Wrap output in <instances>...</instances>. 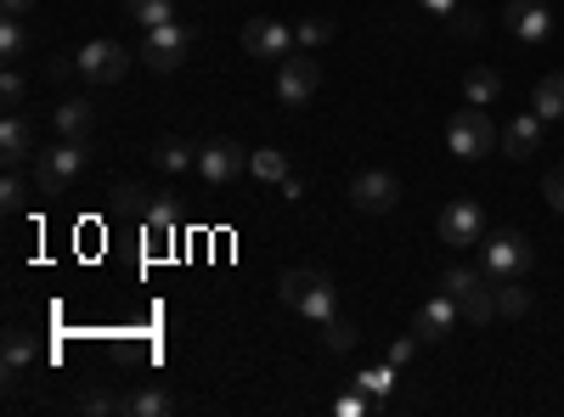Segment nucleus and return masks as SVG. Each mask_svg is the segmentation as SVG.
<instances>
[{
  "label": "nucleus",
  "mask_w": 564,
  "mask_h": 417,
  "mask_svg": "<svg viewBox=\"0 0 564 417\" xmlns=\"http://www.w3.org/2000/svg\"><path fill=\"white\" fill-rule=\"evenodd\" d=\"M276 299L289 305L294 316L316 321V328H322V321H334V316H339V288H334V276H327V271H305V265L282 271Z\"/></svg>",
  "instance_id": "nucleus-1"
},
{
  "label": "nucleus",
  "mask_w": 564,
  "mask_h": 417,
  "mask_svg": "<svg viewBox=\"0 0 564 417\" xmlns=\"http://www.w3.org/2000/svg\"><path fill=\"white\" fill-rule=\"evenodd\" d=\"M531 260H536L531 243H525L513 226L486 231V238H480V271H486V283H508V276H525Z\"/></svg>",
  "instance_id": "nucleus-2"
},
{
  "label": "nucleus",
  "mask_w": 564,
  "mask_h": 417,
  "mask_svg": "<svg viewBox=\"0 0 564 417\" xmlns=\"http://www.w3.org/2000/svg\"><path fill=\"white\" fill-rule=\"evenodd\" d=\"M79 169H85V142H68V135H63L57 147H40L34 153V187H40V198H63Z\"/></svg>",
  "instance_id": "nucleus-3"
},
{
  "label": "nucleus",
  "mask_w": 564,
  "mask_h": 417,
  "mask_svg": "<svg viewBox=\"0 0 564 417\" xmlns=\"http://www.w3.org/2000/svg\"><path fill=\"white\" fill-rule=\"evenodd\" d=\"M446 147H452V158H486L491 147H497V124H491V113L486 108H457L452 119H446Z\"/></svg>",
  "instance_id": "nucleus-4"
},
{
  "label": "nucleus",
  "mask_w": 564,
  "mask_h": 417,
  "mask_svg": "<svg viewBox=\"0 0 564 417\" xmlns=\"http://www.w3.org/2000/svg\"><path fill=\"white\" fill-rule=\"evenodd\" d=\"M193 57V29L186 23H159V29H141V63L153 74H170Z\"/></svg>",
  "instance_id": "nucleus-5"
},
{
  "label": "nucleus",
  "mask_w": 564,
  "mask_h": 417,
  "mask_svg": "<svg viewBox=\"0 0 564 417\" xmlns=\"http://www.w3.org/2000/svg\"><path fill=\"white\" fill-rule=\"evenodd\" d=\"M435 231H441V243H446V249H480V238H486V215H480L475 198H452V204L441 209Z\"/></svg>",
  "instance_id": "nucleus-6"
},
{
  "label": "nucleus",
  "mask_w": 564,
  "mask_h": 417,
  "mask_svg": "<svg viewBox=\"0 0 564 417\" xmlns=\"http://www.w3.org/2000/svg\"><path fill=\"white\" fill-rule=\"evenodd\" d=\"M322 85V68L311 63V52H289L276 63V102L282 108H305Z\"/></svg>",
  "instance_id": "nucleus-7"
},
{
  "label": "nucleus",
  "mask_w": 564,
  "mask_h": 417,
  "mask_svg": "<svg viewBox=\"0 0 564 417\" xmlns=\"http://www.w3.org/2000/svg\"><path fill=\"white\" fill-rule=\"evenodd\" d=\"M74 63H79V79H90V85H119L124 68H130V57H124L119 40H85Z\"/></svg>",
  "instance_id": "nucleus-8"
},
{
  "label": "nucleus",
  "mask_w": 564,
  "mask_h": 417,
  "mask_svg": "<svg viewBox=\"0 0 564 417\" xmlns=\"http://www.w3.org/2000/svg\"><path fill=\"white\" fill-rule=\"evenodd\" d=\"M294 45H300V40H294V29L282 23V18H249V23H243V52L260 57V63H282Z\"/></svg>",
  "instance_id": "nucleus-9"
},
{
  "label": "nucleus",
  "mask_w": 564,
  "mask_h": 417,
  "mask_svg": "<svg viewBox=\"0 0 564 417\" xmlns=\"http://www.w3.org/2000/svg\"><path fill=\"white\" fill-rule=\"evenodd\" d=\"M249 169V153L231 142V135H215V142L198 147V175L209 180V187H226V180H238Z\"/></svg>",
  "instance_id": "nucleus-10"
},
{
  "label": "nucleus",
  "mask_w": 564,
  "mask_h": 417,
  "mask_svg": "<svg viewBox=\"0 0 564 417\" xmlns=\"http://www.w3.org/2000/svg\"><path fill=\"white\" fill-rule=\"evenodd\" d=\"M350 204H356L361 215H390V209L401 204V180H395L390 169H361V175L350 180Z\"/></svg>",
  "instance_id": "nucleus-11"
},
{
  "label": "nucleus",
  "mask_w": 564,
  "mask_h": 417,
  "mask_svg": "<svg viewBox=\"0 0 564 417\" xmlns=\"http://www.w3.org/2000/svg\"><path fill=\"white\" fill-rule=\"evenodd\" d=\"M502 29H508L513 40L542 45V40L553 34V12L542 7V0H508V7H502Z\"/></svg>",
  "instance_id": "nucleus-12"
},
{
  "label": "nucleus",
  "mask_w": 564,
  "mask_h": 417,
  "mask_svg": "<svg viewBox=\"0 0 564 417\" xmlns=\"http://www.w3.org/2000/svg\"><path fill=\"white\" fill-rule=\"evenodd\" d=\"M457 321H463V305H457L452 294H435L430 305L412 316V333H417V344H441V339L457 328Z\"/></svg>",
  "instance_id": "nucleus-13"
},
{
  "label": "nucleus",
  "mask_w": 564,
  "mask_h": 417,
  "mask_svg": "<svg viewBox=\"0 0 564 417\" xmlns=\"http://www.w3.org/2000/svg\"><path fill=\"white\" fill-rule=\"evenodd\" d=\"M34 153H40V147H34V124H29L23 113H7V124H0V164L23 169Z\"/></svg>",
  "instance_id": "nucleus-14"
},
{
  "label": "nucleus",
  "mask_w": 564,
  "mask_h": 417,
  "mask_svg": "<svg viewBox=\"0 0 564 417\" xmlns=\"http://www.w3.org/2000/svg\"><path fill=\"white\" fill-rule=\"evenodd\" d=\"M542 113H520L508 130H502V153L508 158H531V153H542Z\"/></svg>",
  "instance_id": "nucleus-15"
},
{
  "label": "nucleus",
  "mask_w": 564,
  "mask_h": 417,
  "mask_svg": "<svg viewBox=\"0 0 564 417\" xmlns=\"http://www.w3.org/2000/svg\"><path fill=\"white\" fill-rule=\"evenodd\" d=\"M153 164L164 175H181V169H198V147L193 142H181V135H164V142L153 147Z\"/></svg>",
  "instance_id": "nucleus-16"
},
{
  "label": "nucleus",
  "mask_w": 564,
  "mask_h": 417,
  "mask_svg": "<svg viewBox=\"0 0 564 417\" xmlns=\"http://www.w3.org/2000/svg\"><path fill=\"white\" fill-rule=\"evenodd\" d=\"M463 97L475 102V108H491V102L502 97V74H497V68H468V74H463Z\"/></svg>",
  "instance_id": "nucleus-17"
},
{
  "label": "nucleus",
  "mask_w": 564,
  "mask_h": 417,
  "mask_svg": "<svg viewBox=\"0 0 564 417\" xmlns=\"http://www.w3.org/2000/svg\"><path fill=\"white\" fill-rule=\"evenodd\" d=\"M463 321H468V328H486V321L497 316V288H486V283H475V288H468L463 299Z\"/></svg>",
  "instance_id": "nucleus-18"
},
{
  "label": "nucleus",
  "mask_w": 564,
  "mask_h": 417,
  "mask_svg": "<svg viewBox=\"0 0 564 417\" xmlns=\"http://www.w3.org/2000/svg\"><path fill=\"white\" fill-rule=\"evenodd\" d=\"M108 198H113V209H119V215H130V220H148V209H153V193L141 187V180H119V187H113Z\"/></svg>",
  "instance_id": "nucleus-19"
},
{
  "label": "nucleus",
  "mask_w": 564,
  "mask_h": 417,
  "mask_svg": "<svg viewBox=\"0 0 564 417\" xmlns=\"http://www.w3.org/2000/svg\"><path fill=\"white\" fill-rule=\"evenodd\" d=\"M170 411H175L170 389H135V395H124V417H170Z\"/></svg>",
  "instance_id": "nucleus-20"
},
{
  "label": "nucleus",
  "mask_w": 564,
  "mask_h": 417,
  "mask_svg": "<svg viewBox=\"0 0 564 417\" xmlns=\"http://www.w3.org/2000/svg\"><path fill=\"white\" fill-rule=\"evenodd\" d=\"M90 102H57V113H52V124H57V135H68V142H85V130H90Z\"/></svg>",
  "instance_id": "nucleus-21"
},
{
  "label": "nucleus",
  "mask_w": 564,
  "mask_h": 417,
  "mask_svg": "<svg viewBox=\"0 0 564 417\" xmlns=\"http://www.w3.org/2000/svg\"><path fill=\"white\" fill-rule=\"evenodd\" d=\"M249 175H254V180H276V187H282V180H289L294 169H289V153L260 147V153H249Z\"/></svg>",
  "instance_id": "nucleus-22"
},
{
  "label": "nucleus",
  "mask_w": 564,
  "mask_h": 417,
  "mask_svg": "<svg viewBox=\"0 0 564 417\" xmlns=\"http://www.w3.org/2000/svg\"><path fill=\"white\" fill-rule=\"evenodd\" d=\"M124 18H135L141 29L175 23V0H124Z\"/></svg>",
  "instance_id": "nucleus-23"
},
{
  "label": "nucleus",
  "mask_w": 564,
  "mask_h": 417,
  "mask_svg": "<svg viewBox=\"0 0 564 417\" xmlns=\"http://www.w3.org/2000/svg\"><path fill=\"white\" fill-rule=\"evenodd\" d=\"M361 395H372V400H390V389H395V366L384 361V366H361V373L350 378Z\"/></svg>",
  "instance_id": "nucleus-24"
},
{
  "label": "nucleus",
  "mask_w": 564,
  "mask_h": 417,
  "mask_svg": "<svg viewBox=\"0 0 564 417\" xmlns=\"http://www.w3.org/2000/svg\"><path fill=\"white\" fill-rule=\"evenodd\" d=\"M531 108H536L542 119H564V74H547V79L536 85V97H531Z\"/></svg>",
  "instance_id": "nucleus-25"
},
{
  "label": "nucleus",
  "mask_w": 564,
  "mask_h": 417,
  "mask_svg": "<svg viewBox=\"0 0 564 417\" xmlns=\"http://www.w3.org/2000/svg\"><path fill=\"white\" fill-rule=\"evenodd\" d=\"M34 193H40V187H29L18 169H7V180H0V209H7V215H23Z\"/></svg>",
  "instance_id": "nucleus-26"
},
{
  "label": "nucleus",
  "mask_w": 564,
  "mask_h": 417,
  "mask_svg": "<svg viewBox=\"0 0 564 417\" xmlns=\"http://www.w3.org/2000/svg\"><path fill=\"white\" fill-rule=\"evenodd\" d=\"M148 238H175V226H181V209L170 204V198H153V209H148Z\"/></svg>",
  "instance_id": "nucleus-27"
},
{
  "label": "nucleus",
  "mask_w": 564,
  "mask_h": 417,
  "mask_svg": "<svg viewBox=\"0 0 564 417\" xmlns=\"http://www.w3.org/2000/svg\"><path fill=\"white\" fill-rule=\"evenodd\" d=\"M531 310V288H520V276L497 283V316H525Z\"/></svg>",
  "instance_id": "nucleus-28"
},
{
  "label": "nucleus",
  "mask_w": 564,
  "mask_h": 417,
  "mask_svg": "<svg viewBox=\"0 0 564 417\" xmlns=\"http://www.w3.org/2000/svg\"><path fill=\"white\" fill-rule=\"evenodd\" d=\"M475 283H486V271H475V265H446L441 271V294H452V299H463Z\"/></svg>",
  "instance_id": "nucleus-29"
},
{
  "label": "nucleus",
  "mask_w": 564,
  "mask_h": 417,
  "mask_svg": "<svg viewBox=\"0 0 564 417\" xmlns=\"http://www.w3.org/2000/svg\"><path fill=\"white\" fill-rule=\"evenodd\" d=\"M339 29H334V18H305V23H294V40H300V52H316V45H327Z\"/></svg>",
  "instance_id": "nucleus-30"
},
{
  "label": "nucleus",
  "mask_w": 564,
  "mask_h": 417,
  "mask_svg": "<svg viewBox=\"0 0 564 417\" xmlns=\"http://www.w3.org/2000/svg\"><path fill=\"white\" fill-rule=\"evenodd\" d=\"M23 52H29V29H23V18H7V23H0V57L18 63Z\"/></svg>",
  "instance_id": "nucleus-31"
},
{
  "label": "nucleus",
  "mask_w": 564,
  "mask_h": 417,
  "mask_svg": "<svg viewBox=\"0 0 564 417\" xmlns=\"http://www.w3.org/2000/svg\"><path fill=\"white\" fill-rule=\"evenodd\" d=\"M322 344L334 350V355L356 350V321H345V316H334V321H322Z\"/></svg>",
  "instance_id": "nucleus-32"
},
{
  "label": "nucleus",
  "mask_w": 564,
  "mask_h": 417,
  "mask_svg": "<svg viewBox=\"0 0 564 417\" xmlns=\"http://www.w3.org/2000/svg\"><path fill=\"white\" fill-rule=\"evenodd\" d=\"M29 361H34V339L12 328L7 333V373H18V366H29Z\"/></svg>",
  "instance_id": "nucleus-33"
},
{
  "label": "nucleus",
  "mask_w": 564,
  "mask_h": 417,
  "mask_svg": "<svg viewBox=\"0 0 564 417\" xmlns=\"http://www.w3.org/2000/svg\"><path fill=\"white\" fill-rule=\"evenodd\" d=\"M372 406H379V400H372V395H361L356 384H350V389H345V395L334 400V411H339V417H367Z\"/></svg>",
  "instance_id": "nucleus-34"
},
{
  "label": "nucleus",
  "mask_w": 564,
  "mask_h": 417,
  "mask_svg": "<svg viewBox=\"0 0 564 417\" xmlns=\"http://www.w3.org/2000/svg\"><path fill=\"white\" fill-rule=\"evenodd\" d=\"M79 411H85V417H108V411H124V400H113V395H102V389H85V395H79Z\"/></svg>",
  "instance_id": "nucleus-35"
},
{
  "label": "nucleus",
  "mask_w": 564,
  "mask_h": 417,
  "mask_svg": "<svg viewBox=\"0 0 564 417\" xmlns=\"http://www.w3.org/2000/svg\"><path fill=\"white\" fill-rule=\"evenodd\" d=\"M23 97H29V79H23L18 68H7V79H0V102H7V108H23Z\"/></svg>",
  "instance_id": "nucleus-36"
},
{
  "label": "nucleus",
  "mask_w": 564,
  "mask_h": 417,
  "mask_svg": "<svg viewBox=\"0 0 564 417\" xmlns=\"http://www.w3.org/2000/svg\"><path fill=\"white\" fill-rule=\"evenodd\" d=\"M412 355H417V333H401V339H390V350H384V361L395 366V373H401Z\"/></svg>",
  "instance_id": "nucleus-37"
},
{
  "label": "nucleus",
  "mask_w": 564,
  "mask_h": 417,
  "mask_svg": "<svg viewBox=\"0 0 564 417\" xmlns=\"http://www.w3.org/2000/svg\"><path fill=\"white\" fill-rule=\"evenodd\" d=\"M542 198L564 215V169H547V175H542Z\"/></svg>",
  "instance_id": "nucleus-38"
},
{
  "label": "nucleus",
  "mask_w": 564,
  "mask_h": 417,
  "mask_svg": "<svg viewBox=\"0 0 564 417\" xmlns=\"http://www.w3.org/2000/svg\"><path fill=\"white\" fill-rule=\"evenodd\" d=\"M452 18H457V23H452V29H457V34H463V40H468V34H480V12H463V7H457V12H452Z\"/></svg>",
  "instance_id": "nucleus-39"
},
{
  "label": "nucleus",
  "mask_w": 564,
  "mask_h": 417,
  "mask_svg": "<svg viewBox=\"0 0 564 417\" xmlns=\"http://www.w3.org/2000/svg\"><path fill=\"white\" fill-rule=\"evenodd\" d=\"M34 0H0V18H29Z\"/></svg>",
  "instance_id": "nucleus-40"
},
{
  "label": "nucleus",
  "mask_w": 564,
  "mask_h": 417,
  "mask_svg": "<svg viewBox=\"0 0 564 417\" xmlns=\"http://www.w3.org/2000/svg\"><path fill=\"white\" fill-rule=\"evenodd\" d=\"M417 7L430 12V18H452V12H457V0H417Z\"/></svg>",
  "instance_id": "nucleus-41"
}]
</instances>
